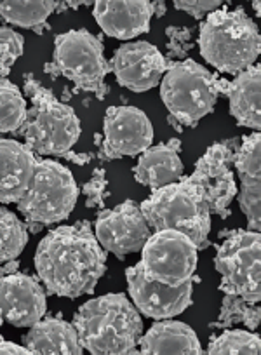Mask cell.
<instances>
[{"instance_id": "obj_1", "label": "cell", "mask_w": 261, "mask_h": 355, "mask_svg": "<svg viewBox=\"0 0 261 355\" xmlns=\"http://www.w3.org/2000/svg\"><path fill=\"white\" fill-rule=\"evenodd\" d=\"M35 268L47 295L78 298L92 295L106 272V252L89 221L51 230L35 252Z\"/></svg>"}, {"instance_id": "obj_2", "label": "cell", "mask_w": 261, "mask_h": 355, "mask_svg": "<svg viewBox=\"0 0 261 355\" xmlns=\"http://www.w3.org/2000/svg\"><path fill=\"white\" fill-rule=\"evenodd\" d=\"M82 348L94 355L136 354L143 320L126 295H105L89 300L74 317Z\"/></svg>"}, {"instance_id": "obj_3", "label": "cell", "mask_w": 261, "mask_h": 355, "mask_svg": "<svg viewBox=\"0 0 261 355\" xmlns=\"http://www.w3.org/2000/svg\"><path fill=\"white\" fill-rule=\"evenodd\" d=\"M199 49L216 70L237 75L256 61L261 49L260 32L242 8L212 11L199 28Z\"/></svg>"}, {"instance_id": "obj_4", "label": "cell", "mask_w": 261, "mask_h": 355, "mask_svg": "<svg viewBox=\"0 0 261 355\" xmlns=\"http://www.w3.org/2000/svg\"><path fill=\"white\" fill-rule=\"evenodd\" d=\"M25 94L32 101L28 117L18 135L35 155L67 157L78 141L82 128L74 108L61 103L33 75L25 73Z\"/></svg>"}, {"instance_id": "obj_5", "label": "cell", "mask_w": 261, "mask_h": 355, "mask_svg": "<svg viewBox=\"0 0 261 355\" xmlns=\"http://www.w3.org/2000/svg\"><path fill=\"white\" fill-rule=\"evenodd\" d=\"M226 78L212 73L194 60L171 63L160 80V98L169 110V121L194 128L214 110Z\"/></svg>"}, {"instance_id": "obj_6", "label": "cell", "mask_w": 261, "mask_h": 355, "mask_svg": "<svg viewBox=\"0 0 261 355\" xmlns=\"http://www.w3.org/2000/svg\"><path fill=\"white\" fill-rule=\"evenodd\" d=\"M78 199L74 174L63 164L51 159L37 160L33 180L16 206L23 214L30 234L67 220Z\"/></svg>"}, {"instance_id": "obj_7", "label": "cell", "mask_w": 261, "mask_h": 355, "mask_svg": "<svg viewBox=\"0 0 261 355\" xmlns=\"http://www.w3.org/2000/svg\"><path fill=\"white\" fill-rule=\"evenodd\" d=\"M140 207L153 232H181L194 241L199 251L209 245L211 214L187 182V178L153 190L152 196L143 200Z\"/></svg>"}, {"instance_id": "obj_8", "label": "cell", "mask_w": 261, "mask_h": 355, "mask_svg": "<svg viewBox=\"0 0 261 355\" xmlns=\"http://www.w3.org/2000/svg\"><path fill=\"white\" fill-rule=\"evenodd\" d=\"M103 53L101 37L92 35L85 28L70 30L56 35L53 61L46 64L44 71L51 77L63 75L74 82L77 91L92 93L99 100H105L108 93L105 77L112 68Z\"/></svg>"}, {"instance_id": "obj_9", "label": "cell", "mask_w": 261, "mask_h": 355, "mask_svg": "<svg viewBox=\"0 0 261 355\" xmlns=\"http://www.w3.org/2000/svg\"><path fill=\"white\" fill-rule=\"evenodd\" d=\"M214 266L221 275L219 291L249 303L261 300V235L254 230H233L218 248Z\"/></svg>"}, {"instance_id": "obj_10", "label": "cell", "mask_w": 261, "mask_h": 355, "mask_svg": "<svg viewBox=\"0 0 261 355\" xmlns=\"http://www.w3.org/2000/svg\"><path fill=\"white\" fill-rule=\"evenodd\" d=\"M199 249L190 237L176 230H159L142 249L143 272L167 286H180L194 279Z\"/></svg>"}, {"instance_id": "obj_11", "label": "cell", "mask_w": 261, "mask_h": 355, "mask_svg": "<svg viewBox=\"0 0 261 355\" xmlns=\"http://www.w3.org/2000/svg\"><path fill=\"white\" fill-rule=\"evenodd\" d=\"M230 143H214L199 159L195 171L187 178L209 214L228 216L230 204L237 197V183L230 166L233 164Z\"/></svg>"}, {"instance_id": "obj_12", "label": "cell", "mask_w": 261, "mask_h": 355, "mask_svg": "<svg viewBox=\"0 0 261 355\" xmlns=\"http://www.w3.org/2000/svg\"><path fill=\"white\" fill-rule=\"evenodd\" d=\"M94 235L105 251L113 252L119 259L142 251L152 235L140 204L126 200L113 209H103L96 218Z\"/></svg>"}, {"instance_id": "obj_13", "label": "cell", "mask_w": 261, "mask_h": 355, "mask_svg": "<svg viewBox=\"0 0 261 355\" xmlns=\"http://www.w3.org/2000/svg\"><path fill=\"white\" fill-rule=\"evenodd\" d=\"M129 296L145 317L162 320L183 313L192 305L194 279L180 286H167L150 279L142 265L129 266L126 270Z\"/></svg>"}, {"instance_id": "obj_14", "label": "cell", "mask_w": 261, "mask_h": 355, "mask_svg": "<svg viewBox=\"0 0 261 355\" xmlns=\"http://www.w3.org/2000/svg\"><path fill=\"white\" fill-rule=\"evenodd\" d=\"M153 125L136 107H110L103 122L101 157L105 160L142 155L152 146Z\"/></svg>"}, {"instance_id": "obj_15", "label": "cell", "mask_w": 261, "mask_h": 355, "mask_svg": "<svg viewBox=\"0 0 261 355\" xmlns=\"http://www.w3.org/2000/svg\"><path fill=\"white\" fill-rule=\"evenodd\" d=\"M169 67L171 61L145 40L122 44L110 61L117 82L133 93H145L159 85Z\"/></svg>"}, {"instance_id": "obj_16", "label": "cell", "mask_w": 261, "mask_h": 355, "mask_svg": "<svg viewBox=\"0 0 261 355\" xmlns=\"http://www.w3.org/2000/svg\"><path fill=\"white\" fill-rule=\"evenodd\" d=\"M47 310V295L39 279L23 272L0 275V320L32 327Z\"/></svg>"}, {"instance_id": "obj_17", "label": "cell", "mask_w": 261, "mask_h": 355, "mask_svg": "<svg viewBox=\"0 0 261 355\" xmlns=\"http://www.w3.org/2000/svg\"><path fill=\"white\" fill-rule=\"evenodd\" d=\"M233 166L240 178L237 199L246 214L247 230L260 232L261 227V135L244 136L239 150L233 152Z\"/></svg>"}, {"instance_id": "obj_18", "label": "cell", "mask_w": 261, "mask_h": 355, "mask_svg": "<svg viewBox=\"0 0 261 355\" xmlns=\"http://www.w3.org/2000/svg\"><path fill=\"white\" fill-rule=\"evenodd\" d=\"M96 23L106 35L119 40L135 39L150 30L153 2L149 0H101L92 9Z\"/></svg>"}, {"instance_id": "obj_19", "label": "cell", "mask_w": 261, "mask_h": 355, "mask_svg": "<svg viewBox=\"0 0 261 355\" xmlns=\"http://www.w3.org/2000/svg\"><path fill=\"white\" fill-rule=\"evenodd\" d=\"M39 155L25 143L0 138V204H18L33 180Z\"/></svg>"}, {"instance_id": "obj_20", "label": "cell", "mask_w": 261, "mask_h": 355, "mask_svg": "<svg viewBox=\"0 0 261 355\" xmlns=\"http://www.w3.org/2000/svg\"><path fill=\"white\" fill-rule=\"evenodd\" d=\"M180 150L181 141L178 138L146 148L140 155L138 164L133 167L136 182L152 190L180 182L185 171L180 159Z\"/></svg>"}, {"instance_id": "obj_21", "label": "cell", "mask_w": 261, "mask_h": 355, "mask_svg": "<svg viewBox=\"0 0 261 355\" xmlns=\"http://www.w3.org/2000/svg\"><path fill=\"white\" fill-rule=\"evenodd\" d=\"M261 68L253 64L247 70L237 73L233 80H226L223 94L228 96L230 114L237 124L249 129H260L261 125Z\"/></svg>"}, {"instance_id": "obj_22", "label": "cell", "mask_w": 261, "mask_h": 355, "mask_svg": "<svg viewBox=\"0 0 261 355\" xmlns=\"http://www.w3.org/2000/svg\"><path fill=\"white\" fill-rule=\"evenodd\" d=\"M23 345L37 355H78L84 352L74 324L58 317H47L30 327Z\"/></svg>"}, {"instance_id": "obj_23", "label": "cell", "mask_w": 261, "mask_h": 355, "mask_svg": "<svg viewBox=\"0 0 261 355\" xmlns=\"http://www.w3.org/2000/svg\"><path fill=\"white\" fill-rule=\"evenodd\" d=\"M140 352L150 355L160 354H202V345L197 334L188 324L180 320L162 319L153 324L145 334L140 336Z\"/></svg>"}, {"instance_id": "obj_24", "label": "cell", "mask_w": 261, "mask_h": 355, "mask_svg": "<svg viewBox=\"0 0 261 355\" xmlns=\"http://www.w3.org/2000/svg\"><path fill=\"white\" fill-rule=\"evenodd\" d=\"M60 2L54 0H28V2H0V16L9 25L22 26V28H32L37 33H42L49 26L46 25L47 18L58 9Z\"/></svg>"}, {"instance_id": "obj_25", "label": "cell", "mask_w": 261, "mask_h": 355, "mask_svg": "<svg viewBox=\"0 0 261 355\" xmlns=\"http://www.w3.org/2000/svg\"><path fill=\"white\" fill-rule=\"evenodd\" d=\"M28 117V105L18 85L0 78V135H18Z\"/></svg>"}, {"instance_id": "obj_26", "label": "cell", "mask_w": 261, "mask_h": 355, "mask_svg": "<svg viewBox=\"0 0 261 355\" xmlns=\"http://www.w3.org/2000/svg\"><path fill=\"white\" fill-rule=\"evenodd\" d=\"M28 227L12 211L0 207V265L12 261L28 244Z\"/></svg>"}, {"instance_id": "obj_27", "label": "cell", "mask_w": 261, "mask_h": 355, "mask_svg": "<svg viewBox=\"0 0 261 355\" xmlns=\"http://www.w3.org/2000/svg\"><path fill=\"white\" fill-rule=\"evenodd\" d=\"M261 310L258 303H249L244 298L235 295H225L221 302V310H219L218 320L211 324V327H225L233 326V324H244L247 329L256 331L260 326Z\"/></svg>"}, {"instance_id": "obj_28", "label": "cell", "mask_w": 261, "mask_h": 355, "mask_svg": "<svg viewBox=\"0 0 261 355\" xmlns=\"http://www.w3.org/2000/svg\"><path fill=\"white\" fill-rule=\"evenodd\" d=\"M261 343L256 333L230 329L211 341L208 354L211 355H260Z\"/></svg>"}, {"instance_id": "obj_29", "label": "cell", "mask_w": 261, "mask_h": 355, "mask_svg": "<svg viewBox=\"0 0 261 355\" xmlns=\"http://www.w3.org/2000/svg\"><path fill=\"white\" fill-rule=\"evenodd\" d=\"M25 49V39L22 33L8 25H0V78L11 73V68L22 58Z\"/></svg>"}, {"instance_id": "obj_30", "label": "cell", "mask_w": 261, "mask_h": 355, "mask_svg": "<svg viewBox=\"0 0 261 355\" xmlns=\"http://www.w3.org/2000/svg\"><path fill=\"white\" fill-rule=\"evenodd\" d=\"M167 60H180L194 47V32L188 26H167Z\"/></svg>"}, {"instance_id": "obj_31", "label": "cell", "mask_w": 261, "mask_h": 355, "mask_svg": "<svg viewBox=\"0 0 261 355\" xmlns=\"http://www.w3.org/2000/svg\"><path fill=\"white\" fill-rule=\"evenodd\" d=\"M84 196L87 197V207H103V197L106 190V178L105 171L96 169L92 178L84 185Z\"/></svg>"}, {"instance_id": "obj_32", "label": "cell", "mask_w": 261, "mask_h": 355, "mask_svg": "<svg viewBox=\"0 0 261 355\" xmlns=\"http://www.w3.org/2000/svg\"><path fill=\"white\" fill-rule=\"evenodd\" d=\"M219 6H221V2H218V0H176L174 2V8L185 11L195 19L205 18L212 11H216Z\"/></svg>"}, {"instance_id": "obj_33", "label": "cell", "mask_w": 261, "mask_h": 355, "mask_svg": "<svg viewBox=\"0 0 261 355\" xmlns=\"http://www.w3.org/2000/svg\"><path fill=\"white\" fill-rule=\"evenodd\" d=\"M32 352L23 345H16L12 341L0 338V355H30Z\"/></svg>"}, {"instance_id": "obj_34", "label": "cell", "mask_w": 261, "mask_h": 355, "mask_svg": "<svg viewBox=\"0 0 261 355\" xmlns=\"http://www.w3.org/2000/svg\"><path fill=\"white\" fill-rule=\"evenodd\" d=\"M19 263L16 261V259H12V261H8L6 263V266H2L0 268V275H8V274H15L16 270H18Z\"/></svg>"}, {"instance_id": "obj_35", "label": "cell", "mask_w": 261, "mask_h": 355, "mask_svg": "<svg viewBox=\"0 0 261 355\" xmlns=\"http://www.w3.org/2000/svg\"><path fill=\"white\" fill-rule=\"evenodd\" d=\"M164 15H166V4L164 2H153V16L160 18Z\"/></svg>"}, {"instance_id": "obj_36", "label": "cell", "mask_w": 261, "mask_h": 355, "mask_svg": "<svg viewBox=\"0 0 261 355\" xmlns=\"http://www.w3.org/2000/svg\"><path fill=\"white\" fill-rule=\"evenodd\" d=\"M253 9L256 12V16H260V2H253Z\"/></svg>"}, {"instance_id": "obj_37", "label": "cell", "mask_w": 261, "mask_h": 355, "mask_svg": "<svg viewBox=\"0 0 261 355\" xmlns=\"http://www.w3.org/2000/svg\"><path fill=\"white\" fill-rule=\"evenodd\" d=\"M0 324H2V320H0Z\"/></svg>"}]
</instances>
